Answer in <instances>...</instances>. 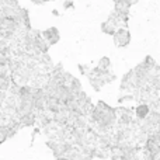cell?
<instances>
[{
  "label": "cell",
  "instance_id": "obj_1",
  "mask_svg": "<svg viewBox=\"0 0 160 160\" xmlns=\"http://www.w3.org/2000/svg\"><path fill=\"white\" fill-rule=\"evenodd\" d=\"M145 110L148 111V107H139V110H138V115H139V117H143Z\"/></svg>",
  "mask_w": 160,
  "mask_h": 160
},
{
  "label": "cell",
  "instance_id": "obj_2",
  "mask_svg": "<svg viewBox=\"0 0 160 160\" xmlns=\"http://www.w3.org/2000/svg\"><path fill=\"white\" fill-rule=\"evenodd\" d=\"M58 160H68V159H65V158H61V159H58Z\"/></svg>",
  "mask_w": 160,
  "mask_h": 160
}]
</instances>
